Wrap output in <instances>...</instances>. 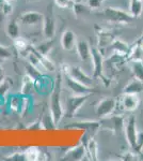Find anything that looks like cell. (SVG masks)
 <instances>
[{
  "mask_svg": "<svg viewBox=\"0 0 143 161\" xmlns=\"http://www.w3.org/2000/svg\"><path fill=\"white\" fill-rule=\"evenodd\" d=\"M62 73L59 72L54 80V89L50 96V114L53 116L56 125H59L62 118L64 117V108L61 101V92H62V82H63Z\"/></svg>",
  "mask_w": 143,
  "mask_h": 161,
  "instance_id": "obj_1",
  "label": "cell"
},
{
  "mask_svg": "<svg viewBox=\"0 0 143 161\" xmlns=\"http://www.w3.org/2000/svg\"><path fill=\"white\" fill-rule=\"evenodd\" d=\"M100 15L103 17H105L108 22L113 23V24H131L135 20L134 17L130 15L129 12H126L122 9L114 7H109L103 10V12L100 13Z\"/></svg>",
  "mask_w": 143,
  "mask_h": 161,
  "instance_id": "obj_2",
  "label": "cell"
},
{
  "mask_svg": "<svg viewBox=\"0 0 143 161\" xmlns=\"http://www.w3.org/2000/svg\"><path fill=\"white\" fill-rule=\"evenodd\" d=\"M89 96L90 95H74L67 97L65 100V105L63 106L64 117L66 118L74 117L78 110H80L82 108V105H84V103L87 102Z\"/></svg>",
  "mask_w": 143,
  "mask_h": 161,
  "instance_id": "obj_3",
  "label": "cell"
},
{
  "mask_svg": "<svg viewBox=\"0 0 143 161\" xmlns=\"http://www.w3.org/2000/svg\"><path fill=\"white\" fill-rule=\"evenodd\" d=\"M94 27H95L96 37H97V48L104 55V53L110 47L111 43L113 42L115 37H114V35L111 31H109L108 29L101 27L100 25L95 24Z\"/></svg>",
  "mask_w": 143,
  "mask_h": 161,
  "instance_id": "obj_4",
  "label": "cell"
},
{
  "mask_svg": "<svg viewBox=\"0 0 143 161\" xmlns=\"http://www.w3.org/2000/svg\"><path fill=\"white\" fill-rule=\"evenodd\" d=\"M62 71L64 72V74L69 75L72 79H74L77 82L81 83V84L85 85V86H90L92 87L93 84V80L92 77L89 76L85 72L79 67H75V66H69V64H64Z\"/></svg>",
  "mask_w": 143,
  "mask_h": 161,
  "instance_id": "obj_5",
  "label": "cell"
},
{
  "mask_svg": "<svg viewBox=\"0 0 143 161\" xmlns=\"http://www.w3.org/2000/svg\"><path fill=\"white\" fill-rule=\"evenodd\" d=\"M116 108V100L113 98H104L98 101L95 106V113L100 119L107 118Z\"/></svg>",
  "mask_w": 143,
  "mask_h": 161,
  "instance_id": "obj_6",
  "label": "cell"
},
{
  "mask_svg": "<svg viewBox=\"0 0 143 161\" xmlns=\"http://www.w3.org/2000/svg\"><path fill=\"white\" fill-rule=\"evenodd\" d=\"M91 60L93 64V77L105 80L104 77V55L97 47L91 48Z\"/></svg>",
  "mask_w": 143,
  "mask_h": 161,
  "instance_id": "obj_7",
  "label": "cell"
},
{
  "mask_svg": "<svg viewBox=\"0 0 143 161\" xmlns=\"http://www.w3.org/2000/svg\"><path fill=\"white\" fill-rule=\"evenodd\" d=\"M125 137L128 143L129 147L134 153H136V143H137V125H136V117L135 116H129L125 125Z\"/></svg>",
  "mask_w": 143,
  "mask_h": 161,
  "instance_id": "obj_8",
  "label": "cell"
},
{
  "mask_svg": "<svg viewBox=\"0 0 143 161\" xmlns=\"http://www.w3.org/2000/svg\"><path fill=\"white\" fill-rule=\"evenodd\" d=\"M43 33L46 39H53L56 33V20H54L53 7H48L47 12L43 19Z\"/></svg>",
  "mask_w": 143,
  "mask_h": 161,
  "instance_id": "obj_9",
  "label": "cell"
},
{
  "mask_svg": "<svg viewBox=\"0 0 143 161\" xmlns=\"http://www.w3.org/2000/svg\"><path fill=\"white\" fill-rule=\"evenodd\" d=\"M65 85L74 95H91V93L96 92L93 87L85 86L81 83L77 82L74 79H72L69 75L65 74Z\"/></svg>",
  "mask_w": 143,
  "mask_h": 161,
  "instance_id": "obj_10",
  "label": "cell"
},
{
  "mask_svg": "<svg viewBox=\"0 0 143 161\" xmlns=\"http://www.w3.org/2000/svg\"><path fill=\"white\" fill-rule=\"evenodd\" d=\"M121 108L125 112H134L139 108L140 98L136 93H122V98L120 101Z\"/></svg>",
  "mask_w": 143,
  "mask_h": 161,
  "instance_id": "obj_11",
  "label": "cell"
},
{
  "mask_svg": "<svg viewBox=\"0 0 143 161\" xmlns=\"http://www.w3.org/2000/svg\"><path fill=\"white\" fill-rule=\"evenodd\" d=\"M43 19H44V14L36 11L25 12L23 14H20V16L18 17V20L23 25H29V26L43 23Z\"/></svg>",
  "mask_w": 143,
  "mask_h": 161,
  "instance_id": "obj_12",
  "label": "cell"
},
{
  "mask_svg": "<svg viewBox=\"0 0 143 161\" xmlns=\"http://www.w3.org/2000/svg\"><path fill=\"white\" fill-rule=\"evenodd\" d=\"M76 43H77V37L74 31H72L69 29L64 30L61 36L62 48L66 52H71L74 50V48H76Z\"/></svg>",
  "mask_w": 143,
  "mask_h": 161,
  "instance_id": "obj_13",
  "label": "cell"
},
{
  "mask_svg": "<svg viewBox=\"0 0 143 161\" xmlns=\"http://www.w3.org/2000/svg\"><path fill=\"white\" fill-rule=\"evenodd\" d=\"M76 51L77 55L82 61H88L91 59V47L90 44L84 39H80L77 40L76 43Z\"/></svg>",
  "mask_w": 143,
  "mask_h": 161,
  "instance_id": "obj_14",
  "label": "cell"
},
{
  "mask_svg": "<svg viewBox=\"0 0 143 161\" xmlns=\"http://www.w3.org/2000/svg\"><path fill=\"white\" fill-rule=\"evenodd\" d=\"M85 155H87V152H85L84 145H78V146L73 147V148L67 150L66 154L64 155L63 160H67V161L82 160Z\"/></svg>",
  "mask_w": 143,
  "mask_h": 161,
  "instance_id": "obj_15",
  "label": "cell"
},
{
  "mask_svg": "<svg viewBox=\"0 0 143 161\" xmlns=\"http://www.w3.org/2000/svg\"><path fill=\"white\" fill-rule=\"evenodd\" d=\"M100 124L98 121H92V120H85V121H76L74 124L67 125L66 128H75V129H80L87 132H92L96 131L100 128Z\"/></svg>",
  "mask_w": 143,
  "mask_h": 161,
  "instance_id": "obj_16",
  "label": "cell"
},
{
  "mask_svg": "<svg viewBox=\"0 0 143 161\" xmlns=\"http://www.w3.org/2000/svg\"><path fill=\"white\" fill-rule=\"evenodd\" d=\"M109 48H111V50L113 51V53L127 56V58H128V54H129V52H130V45H129L128 43L124 42L121 39H116V38L113 40V42L111 43Z\"/></svg>",
  "mask_w": 143,
  "mask_h": 161,
  "instance_id": "obj_17",
  "label": "cell"
},
{
  "mask_svg": "<svg viewBox=\"0 0 143 161\" xmlns=\"http://www.w3.org/2000/svg\"><path fill=\"white\" fill-rule=\"evenodd\" d=\"M142 92H143V82L136 79V77H134L132 80H129L125 85V87L123 88V92H122V93H136V95H139V93Z\"/></svg>",
  "mask_w": 143,
  "mask_h": 161,
  "instance_id": "obj_18",
  "label": "cell"
},
{
  "mask_svg": "<svg viewBox=\"0 0 143 161\" xmlns=\"http://www.w3.org/2000/svg\"><path fill=\"white\" fill-rule=\"evenodd\" d=\"M143 60V46L139 40H137L130 46L128 54V61H142Z\"/></svg>",
  "mask_w": 143,
  "mask_h": 161,
  "instance_id": "obj_19",
  "label": "cell"
},
{
  "mask_svg": "<svg viewBox=\"0 0 143 161\" xmlns=\"http://www.w3.org/2000/svg\"><path fill=\"white\" fill-rule=\"evenodd\" d=\"M35 88V80L32 79L31 76H29L28 74H26L23 77V82H22V89H20V93L25 97H29L31 93L33 92Z\"/></svg>",
  "mask_w": 143,
  "mask_h": 161,
  "instance_id": "obj_20",
  "label": "cell"
},
{
  "mask_svg": "<svg viewBox=\"0 0 143 161\" xmlns=\"http://www.w3.org/2000/svg\"><path fill=\"white\" fill-rule=\"evenodd\" d=\"M85 146V152H87V155L89 156V159L96 161L98 160V144L97 142L95 141L94 139H90L89 142L84 145Z\"/></svg>",
  "mask_w": 143,
  "mask_h": 161,
  "instance_id": "obj_21",
  "label": "cell"
},
{
  "mask_svg": "<svg viewBox=\"0 0 143 161\" xmlns=\"http://www.w3.org/2000/svg\"><path fill=\"white\" fill-rule=\"evenodd\" d=\"M143 12V1L142 0H130L129 1V13L134 19L141 16Z\"/></svg>",
  "mask_w": 143,
  "mask_h": 161,
  "instance_id": "obj_22",
  "label": "cell"
},
{
  "mask_svg": "<svg viewBox=\"0 0 143 161\" xmlns=\"http://www.w3.org/2000/svg\"><path fill=\"white\" fill-rule=\"evenodd\" d=\"M30 48H31V51H33L36 54V55L38 56V58H40L41 62H42V66L44 67V69H45V71H50V72L56 71V69H57L56 64H54V62L48 58V56L41 54L40 52L36 51L34 47H30Z\"/></svg>",
  "mask_w": 143,
  "mask_h": 161,
  "instance_id": "obj_23",
  "label": "cell"
},
{
  "mask_svg": "<svg viewBox=\"0 0 143 161\" xmlns=\"http://www.w3.org/2000/svg\"><path fill=\"white\" fill-rule=\"evenodd\" d=\"M72 10L75 16L81 17V16H84V15L89 14L91 9L88 6H84V3H81L80 1H74L72 4Z\"/></svg>",
  "mask_w": 143,
  "mask_h": 161,
  "instance_id": "obj_24",
  "label": "cell"
},
{
  "mask_svg": "<svg viewBox=\"0 0 143 161\" xmlns=\"http://www.w3.org/2000/svg\"><path fill=\"white\" fill-rule=\"evenodd\" d=\"M6 32H7L8 37L10 39H12V40H15L16 38L19 37V26H18V23L16 20L13 19L11 22L8 23Z\"/></svg>",
  "mask_w": 143,
  "mask_h": 161,
  "instance_id": "obj_25",
  "label": "cell"
},
{
  "mask_svg": "<svg viewBox=\"0 0 143 161\" xmlns=\"http://www.w3.org/2000/svg\"><path fill=\"white\" fill-rule=\"evenodd\" d=\"M53 47H54V38L47 39L46 41H44V42L38 44V46H35L34 48L38 52H40L41 54H43V55L48 56L49 52L53 50Z\"/></svg>",
  "mask_w": 143,
  "mask_h": 161,
  "instance_id": "obj_26",
  "label": "cell"
},
{
  "mask_svg": "<svg viewBox=\"0 0 143 161\" xmlns=\"http://www.w3.org/2000/svg\"><path fill=\"white\" fill-rule=\"evenodd\" d=\"M111 125H112V130L115 133H120L124 128V117L122 115H115L110 118Z\"/></svg>",
  "mask_w": 143,
  "mask_h": 161,
  "instance_id": "obj_27",
  "label": "cell"
},
{
  "mask_svg": "<svg viewBox=\"0 0 143 161\" xmlns=\"http://www.w3.org/2000/svg\"><path fill=\"white\" fill-rule=\"evenodd\" d=\"M24 153L26 156V160L29 161H38L41 159V156H42V153L38 147H29Z\"/></svg>",
  "mask_w": 143,
  "mask_h": 161,
  "instance_id": "obj_28",
  "label": "cell"
},
{
  "mask_svg": "<svg viewBox=\"0 0 143 161\" xmlns=\"http://www.w3.org/2000/svg\"><path fill=\"white\" fill-rule=\"evenodd\" d=\"M131 72L134 77L143 82V62L142 61H131Z\"/></svg>",
  "mask_w": 143,
  "mask_h": 161,
  "instance_id": "obj_29",
  "label": "cell"
},
{
  "mask_svg": "<svg viewBox=\"0 0 143 161\" xmlns=\"http://www.w3.org/2000/svg\"><path fill=\"white\" fill-rule=\"evenodd\" d=\"M41 125H42L43 129H54L57 127V125L54 123L50 112L43 116V118L41 119Z\"/></svg>",
  "mask_w": 143,
  "mask_h": 161,
  "instance_id": "obj_30",
  "label": "cell"
},
{
  "mask_svg": "<svg viewBox=\"0 0 143 161\" xmlns=\"http://www.w3.org/2000/svg\"><path fill=\"white\" fill-rule=\"evenodd\" d=\"M26 71H27V74L32 77L34 80L42 77V71H40L35 67H33L30 62H27V64H26Z\"/></svg>",
  "mask_w": 143,
  "mask_h": 161,
  "instance_id": "obj_31",
  "label": "cell"
},
{
  "mask_svg": "<svg viewBox=\"0 0 143 161\" xmlns=\"http://www.w3.org/2000/svg\"><path fill=\"white\" fill-rule=\"evenodd\" d=\"M13 41H14L15 48H16L18 52H27L28 50H29V45H28L27 41H26L25 39L18 37Z\"/></svg>",
  "mask_w": 143,
  "mask_h": 161,
  "instance_id": "obj_32",
  "label": "cell"
},
{
  "mask_svg": "<svg viewBox=\"0 0 143 161\" xmlns=\"http://www.w3.org/2000/svg\"><path fill=\"white\" fill-rule=\"evenodd\" d=\"M12 82L9 77H4V80L2 82H0V97L3 98L4 95L9 92V89L11 88Z\"/></svg>",
  "mask_w": 143,
  "mask_h": 161,
  "instance_id": "obj_33",
  "label": "cell"
},
{
  "mask_svg": "<svg viewBox=\"0 0 143 161\" xmlns=\"http://www.w3.org/2000/svg\"><path fill=\"white\" fill-rule=\"evenodd\" d=\"M13 57L12 51L9 47L0 44V60H8V59H11Z\"/></svg>",
  "mask_w": 143,
  "mask_h": 161,
  "instance_id": "obj_34",
  "label": "cell"
},
{
  "mask_svg": "<svg viewBox=\"0 0 143 161\" xmlns=\"http://www.w3.org/2000/svg\"><path fill=\"white\" fill-rule=\"evenodd\" d=\"M143 148V131H139L137 134V143H136V154L142 156L141 150Z\"/></svg>",
  "mask_w": 143,
  "mask_h": 161,
  "instance_id": "obj_35",
  "label": "cell"
},
{
  "mask_svg": "<svg viewBox=\"0 0 143 161\" xmlns=\"http://www.w3.org/2000/svg\"><path fill=\"white\" fill-rule=\"evenodd\" d=\"M54 2L60 9H69V8H72L74 1L73 0H54Z\"/></svg>",
  "mask_w": 143,
  "mask_h": 161,
  "instance_id": "obj_36",
  "label": "cell"
},
{
  "mask_svg": "<svg viewBox=\"0 0 143 161\" xmlns=\"http://www.w3.org/2000/svg\"><path fill=\"white\" fill-rule=\"evenodd\" d=\"M13 12V4L12 2H9V1H6L3 4V7H2V17L4 16H9V15H11Z\"/></svg>",
  "mask_w": 143,
  "mask_h": 161,
  "instance_id": "obj_37",
  "label": "cell"
},
{
  "mask_svg": "<svg viewBox=\"0 0 143 161\" xmlns=\"http://www.w3.org/2000/svg\"><path fill=\"white\" fill-rule=\"evenodd\" d=\"M104 0H87V4L91 10H98Z\"/></svg>",
  "mask_w": 143,
  "mask_h": 161,
  "instance_id": "obj_38",
  "label": "cell"
},
{
  "mask_svg": "<svg viewBox=\"0 0 143 161\" xmlns=\"http://www.w3.org/2000/svg\"><path fill=\"white\" fill-rule=\"evenodd\" d=\"M8 160H16V161H24L26 160L25 153H16V154H13L8 158Z\"/></svg>",
  "mask_w": 143,
  "mask_h": 161,
  "instance_id": "obj_39",
  "label": "cell"
},
{
  "mask_svg": "<svg viewBox=\"0 0 143 161\" xmlns=\"http://www.w3.org/2000/svg\"><path fill=\"white\" fill-rule=\"evenodd\" d=\"M4 77H6V74H4L3 67H2L1 64H0V82H2V80H4Z\"/></svg>",
  "mask_w": 143,
  "mask_h": 161,
  "instance_id": "obj_40",
  "label": "cell"
},
{
  "mask_svg": "<svg viewBox=\"0 0 143 161\" xmlns=\"http://www.w3.org/2000/svg\"><path fill=\"white\" fill-rule=\"evenodd\" d=\"M4 2H6V0H0V22L2 20V14H1V12H2V7H3V4H4Z\"/></svg>",
  "mask_w": 143,
  "mask_h": 161,
  "instance_id": "obj_41",
  "label": "cell"
},
{
  "mask_svg": "<svg viewBox=\"0 0 143 161\" xmlns=\"http://www.w3.org/2000/svg\"><path fill=\"white\" fill-rule=\"evenodd\" d=\"M138 40L141 42V44H142V46H143V38H140V39H138Z\"/></svg>",
  "mask_w": 143,
  "mask_h": 161,
  "instance_id": "obj_42",
  "label": "cell"
},
{
  "mask_svg": "<svg viewBox=\"0 0 143 161\" xmlns=\"http://www.w3.org/2000/svg\"><path fill=\"white\" fill-rule=\"evenodd\" d=\"M28 2H34V1H38V0H27Z\"/></svg>",
  "mask_w": 143,
  "mask_h": 161,
  "instance_id": "obj_43",
  "label": "cell"
},
{
  "mask_svg": "<svg viewBox=\"0 0 143 161\" xmlns=\"http://www.w3.org/2000/svg\"><path fill=\"white\" fill-rule=\"evenodd\" d=\"M6 1H9V2H14V1H16V0H6Z\"/></svg>",
  "mask_w": 143,
  "mask_h": 161,
  "instance_id": "obj_44",
  "label": "cell"
},
{
  "mask_svg": "<svg viewBox=\"0 0 143 161\" xmlns=\"http://www.w3.org/2000/svg\"><path fill=\"white\" fill-rule=\"evenodd\" d=\"M73 1H80V0H73Z\"/></svg>",
  "mask_w": 143,
  "mask_h": 161,
  "instance_id": "obj_45",
  "label": "cell"
},
{
  "mask_svg": "<svg viewBox=\"0 0 143 161\" xmlns=\"http://www.w3.org/2000/svg\"><path fill=\"white\" fill-rule=\"evenodd\" d=\"M141 38H143V35H142V36H141Z\"/></svg>",
  "mask_w": 143,
  "mask_h": 161,
  "instance_id": "obj_46",
  "label": "cell"
},
{
  "mask_svg": "<svg viewBox=\"0 0 143 161\" xmlns=\"http://www.w3.org/2000/svg\"><path fill=\"white\" fill-rule=\"evenodd\" d=\"M142 62H143V60H142Z\"/></svg>",
  "mask_w": 143,
  "mask_h": 161,
  "instance_id": "obj_47",
  "label": "cell"
},
{
  "mask_svg": "<svg viewBox=\"0 0 143 161\" xmlns=\"http://www.w3.org/2000/svg\"><path fill=\"white\" fill-rule=\"evenodd\" d=\"M142 1H143V0H142Z\"/></svg>",
  "mask_w": 143,
  "mask_h": 161,
  "instance_id": "obj_48",
  "label": "cell"
}]
</instances>
